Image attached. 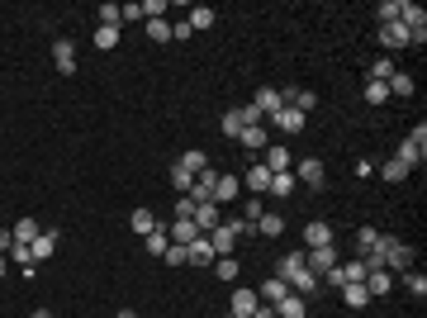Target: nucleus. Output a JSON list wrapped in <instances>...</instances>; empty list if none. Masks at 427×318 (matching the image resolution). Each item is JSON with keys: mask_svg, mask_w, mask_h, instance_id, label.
<instances>
[{"mask_svg": "<svg viewBox=\"0 0 427 318\" xmlns=\"http://www.w3.org/2000/svg\"><path fill=\"white\" fill-rule=\"evenodd\" d=\"M10 238H15V242H24V247H29V242L38 238V218H19V223L10 228Z\"/></svg>", "mask_w": 427, "mask_h": 318, "instance_id": "nucleus-31", "label": "nucleus"}, {"mask_svg": "<svg viewBox=\"0 0 427 318\" xmlns=\"http://www.w3.org/2000/svg\"><path fill=\"white\" fill-rule=\"evenodd\" d=\"M342 299H347V309H366V304H371V290L356 280V285H342Z\"/></svg>", "mask_w": 427, "mask_h": 318, "instance_id": "nucleus-30", "label": "nucleus"}, {"mask_svg": "<svg viewBox=\"0 0 427 318\" xmlns=\"http://www.w3.org/2000/svg\"><path fill=\"white\" fill-rule=\"evenodd\" d=\"M228 318H233V314H228Z\"/></svg>", "mask_w": 427, "mask_h": 318, "instance_id": "nucleus-57", "label": "nucleus"}, {"mask_svg": "<svg viewBox=\"0 0 427 318\" xmlns=\"http://www.w3.org/2000/svg\"><path fill=\"white\" fill-rule=\"evenodd\" d=\"M209 271L218 276V280H238V262H233V257H218V262H214Z\"/></svg>", "mask_w": 427, "mask_h": 318, "instance_id": "nucleus-39", "label": "nucleus"}, {"mask_svg": "<svg viewBox=\"0 0 427 318\" xmlns=\"http://www.w3.org/2000/svg\"><path fill=\"white\" fill-rule=\"evenodd\" d=\"M218 257H214V247H209V238H195L190 242V266H214Z\"/></svg>", "mask_w": 427, "mask_h": 318, "instance_id": "nucleus-27", "label": "nucleus"}, {"mask_svg": "<svg viewBox=\"0 0 427 318\" xmlns=\"http://www.w3.org/2000/svg\"><path fill=\"white\" fill-rule=\"evenodd\" d=\"M271 124H275L280 133H304V114L285 105V109H275V114H271Z\"/></svg>", "mask_w": 427, "mask_h": 318, "instance_id": "nucleus-17", "label": "nucleus"}, {"mask_svg": "<svg viewBox=\"0 0 427 318\" xmlns=\"http://www.w3.org/2000/svg\"><path fill=\"white\" fill-rule=\"evenodd\" d=\"M95 48H100V53L119 48V29H95Z\"/></svg>", "mask_w": 427, "mask_h": 318, "instance_id": "nucleus-46", "label": "nucleus"}, {"mask_svg": "<svg viewBox=\"0 0 427 318\" xmlns=\"http://www.w3.org/2000/svg\"><path fill=\"white\" fill-rule=\"evenodd\" d=\"M190 166V171H195V176H200V171H204V166H209V152H204V148H190L186 157H181Z\"/></svg>", "mask_w": 427, "mask_h": 318, "instance_id": "nucleus-42", "label": "nucleus"}, {"mask_svg": "<svg viewBox=\"0 0 427 318\" xmlns=\"http://www.w3.org/2000/svg\"><path fill=\"white\" fill-rule=\"evenodd\" d=\"M161 262H166V266H190V247H181V242H171Z\"/></svg>", "mask_w": 427, "mask_h": 318, "instance_id": "nucleus-44", "label": "nucleus"}, {"mask_svg": "<svg viewBox=\"0 0 427 318\" xmlns=\"http://www.w3.org/2000/svg\"><path fill=\"white\" fill-rule=\"evenodd\" d=\"M271 195H275V200H290L294 195V171H275V176H271Z\"/></svg>", "mask_w": 427, "mask_h": 318, "instance_id": "nucleus-29", "label": "nucleus"}, {"mask_svg": "<svg viewBox=\"0 0 427 318\" xmlns=\"http://www.w3.org/2000/svg\"><path fill=\"white\" fill-rule=\"evenodd\" d=\"M294 181H304L309 190H323L328 171H323V161H319V157H304V161H294Z\"/></svg>", "mask_w": 427, "mask_h": 318, "instance_id": "nucleus-3", "label": "nucleus"}, {"mask_svg": "<svg viewBox=\"0 0 427 318\" xmlns=\"http://www.w3.org/2000/svg\"><path fill=\"white\" fill-rule=\"evenodd\" d=\"M238 181H242V186H247V190H252V195H266V190H271V171H266V166H261V161H252V166L242 171Z\"/></svg>", "mask_w": 427, "mask_h": 318, "instance_id": "nucleus-9", "label": "nucleus"}, {"mask_svg": "<svg viewBox=\"0 0 427 318\" xmlns=\"http://www.w3.org/2000/svg\"><path fill=\"white\" fill-rule=\"evenodd\" d=\"M252 233H257V238H280V233H285V218L275 209H261V218L252 223Z\"/></svg>", "mask_w": 427, "mask_h": 318, "instance_id": "nucleus-11", "label": "nucleus"}, {"mask_svg": "<svg viewBox=\"0 0 427 318\" xmlns=\"http://www.w3.org/2000/svg\"><path fill=\"white\" fill-rule=\"evenodd\" d=\"M119 19H143V5H119Z\"/></svg>", "mask_w": 427, "mask_h": 318, "instance_id": "nucleus-52", "label": "nucleus"}, {"mask_svg": "<svg viewBox=\"0 0 427 318\" xmlns=\"http://www.w3.org/2000/svg\"><path fill=\"white\" fill-rule=\"evenodd\" d=\"M275 276H280L294 294H304V299H309V294H319V285H323L319 276L304 266V252H285V257H280V266H275Z\"/></svg>", "mask_w": 427, "mask_h": 318, "instance_id": "nucleus-1", "label": "nucleus"}, {"mask_svg": "<svg viewBox=\"0 0 427 318\" xmlns=\"http://www.w3.org/2000/svg\"><path fill=\"white\" fill-rule=\"evenodd\" d=\"M53 252H57V233H53V228H48V233H38V238L29 242V257H33V266H38V262H48Z\"/></svg>", "mask_w": 427, "mask_h": 318, "instance_id": "nucleus-16", "label": "nucleus"}, {"mask_svg": "<svg viewBox=\"0 0 427 318\" xmlns=\"http://www.w3.org/2000/svg\"><path fill=\"white\" fill-rule=\"evenodd\" d=\"M214 19H218V15H214L209 5H195V10H190V33H204V29H214Z\"/></svg>", "mask_w": 427, "mask_h": 318, "instance_id": "nucleus-24", "label": "nucleus"}, {"mask_svg": "<svg viewBox=\"0 0 427 318\" xmlns=\"http://www.w3.org/2000/svg\"><path fill=\"white\" fill-rule=\"evenodd\" d=\"M238 143L247 148V152H266V124H257V129H242Z\"/></svg>", "mask_w": 427, "mask_h": 318, "instance_id": "nucleus-23", "label": "nucleus"}, {"mask_svg": "<svg viewBox=\"0 0 427 318\" xmlns=\"http://www.w3.org/2000/svg\"><path fill=\"white\" fill-rule=\"evenodd\" d=\"M408 143H413V148H418V152H427V124H418V129L408 133Z\"/></svg>", "mask_w": 427, "mask_h": 318, "instance_id": "nucleus-50", "label": "nucleus"}, {"mask_svg": "<svg viewBox=\"0 0 427 318\" xmlns=\"http://www.w3.org/2000/svg\"><path fill=\"white\" fill-rule=\"evenodd\" d=\"M0 280H5V252H0Z\"/></svg>", "mask_w": 427, "mask_h": 318, "instance_id": "nucleus-56", "label": "nucleus"}, {"mask_svg": "<svg viewBox=\"0 0 427 318\" xmlns=\"http://www.w3.org/2000/svg\"><path fill=\"white\" fill-rule=\"evenodd\" d=\"M380 43L389 48V53H403V48H413V38H408V29L394 19V24H380Z\"/></svg>", "mask_w": 427, "mask_h": 318, "instance_id": "nucleus-5", "label": "nucleus"}, {"mask_svg": "<svg viewBox=\"0 0 427 318\" xmlns=\"http://www.w3.org/2000/svg\"><path fill=\"white\" fill-rule=\"evenodd\" d=\"M242 238V218H223L218 228L209 233V247H214V257H233V247H238Z\"/></svg>", "mask_w": 427, "mask_h": 318, "instance_id": "nucleus-2", "label": "nucleus"}, {"mask_svg": "<svg viewBox=\"0 0 427 318\" xmlns=\"http://www.w3.org/2000/svg\"><path fill=\"white\" fill-rule=\"evenodd\" d=\"M33 318H53V314H48V309H33Z\"/></svg>", "mask_w": 427, "mask_h": 318, "instance_id": "nucleus-55", "label": "nucleus"}, {"mask_svg": "<svg viewBox=\"0 0 427 318\" xmlns=\"http://www.w3.org/2000/svg\"><path fill=\"white\" fill-rule=\"evenodd\" d=\"M394 280H399V285L413 294V299H427V276H423V271H399Z\"/></svg>", "mask_w": 427, "mask_h": 318, "instance_id": "nucleus-21", "label": "nucleus"}, {"mask_svg": "<svg viewBox=\"0 0 427 318\" xmlns=\"http://www.w3.org/2000/svg\"><path fill=\"white\" fill-rule=\"evenodd\" d=\"M5 262H19V266H33V257H29V247H24V242H10V247H5Z\"/></svg>", "mask_w": 427, "mask_h": 318, "instance_id": "nucleus-47", "label": "nucleus"}, {"mask_svg": "<svg viewBox=\"0 0 427 318\" xmlns=\"http://www.w3.org/2000/svg\"><path fill=\"white\" fill-rule=\"evenodd\" d=\"M285 294H294V290L285 285V280H280V276H271V280H261V290H257V299H261V304H280Z\"/></svg>", "mask_w": 427, "mask_h": 318, "instance_id": "nucleus-19", "label": "nucleus"}, {"mask_svg": "<svg viewBox=\"0 0 427 318\" xmlns=\"http://www.w3.org/2000/svg\"><path fill=\"white\" fill-rule=\"evenodd\" d=\"M223 133H228V138H238V133H242V119H238V109H228V114H223Z\"/></svg>", "mask_w": 427, "mask_h": 318, "instance_id": "nucleus-49", "label": "nucleus"}, {"mask_svg": "<svg viewBox=\"0 0 427 318\" xmlns=\"http://www.w3.org/2000/svg\"><path fill=\"white\" fill-rule=\"evenodd\" d=\"M143 247H147V257H166V247H171V238H166V233H147V238H143Z\"/></svg>", "mask_w": 427, "mask_h": 318, "instance_id": "nucleus-35", "label": "nucleus"}, {"mask_svg": "<svg viewBox=\"0 0 427 318\" xmlns=\"http://www.w3.org/2000/svg\"><path fill=\"white\" fill-rule=\"evenodd\" d=\"M275 318H304V294H285L280 304H271Z\"/></svg>", "mask_w": 427, "mask_h": 318, "instance_id": "nucleus-25", "label": "nucleus"}, {"mask_svg": "<svg viewBox=\"0 0 427 318\" xmlns=\"http://www.w3.org/2000/svg\"><path fill=\"white\" fill-rule=\"evenodd\" d=\"M394 72H399V67H394V57H385V53L371 62V81H389Z\"/></svg>", "mask_w": 427, "mask_h": 318, "instance_id": "nucleus-33", "label": "nucleus"}, {"mask_svg": "<svg viewBox=\"0 0 427 318\" xmlns=\"http://www.w3.org/2000/svg\"><path fill=\"white\" fill-rule=\"evenodd\" d=\"M238 190H242V181L233 176V171H228V176H218V181H214V200H209V205H218V209H223V205H233V200H238Z\"/></svg>", "mask_w": 427, "mask_h": 318, "instance_id": "nucleus-8", "label": "nucleus"}, {"mask_svg": "<svg viewBox=\"0 0 427 318\" xmlns=\"http://www.w3.org/2000/svg\"><path fill=\"white\" fill-rule=\"evenodd\" d=\"M366 290H371V299H380V294H389L394 290V276L385 271V266H375V271H366V280H361Z\"/></svg>", "mask_w": 427, "mask_h": 318, "instance_id": "nucleus-12", "label": "nucleus"}, {"mask_svg": "<svg viewBox=\"0 0 427 318\" xmlns=\"http://www.w3.org/2000/svg\"><path fill=\"white\" fill-rule=\"evenodd\" d=\"M399 10H403V0H380V5H375V19H380V24H394Z\"/></svg>", "mask_w": 427, "mask_h": 318, "instance_id": "nucleus-34", "label": "nucleus"}, {"mask_svg": "<svg viewBox=\"0 0 427 318\" xmlns=\"http://www.w3.org/2000/svg\"><path fill=\"white\" fill-rule=\"evenodd\" d=\"M257 309H261V299H257V290H233V309H228L233 318H252Z\"/></svg>", "mask_w": 427, "mask_h": 318, "instance_id": "nucleus-14", "label": "nucleus"}, {"mask_svg": "<svg viewBox=\"0 0 427 318\" xmlns=\"http://www.w3.org/2000/svg\"><path fill=\"white\" fill-rule=\"evenodd\" d=\"M304 266H309L314 276L332 271V266H337V247H309V252H304Z\"/></svg>", "mask_w": 427, "mask_h": 318, "instance_id": "nucleus-7", "label": "nucleus"}, {"mask_svg": "<svg viewBox=\"0 0 427 318\" xmlns=\"http://www.w3.org/2000/svg\"><path fill=\"white\" fill-rule=\"evenodd\" d=\"M238 119H242V129H257V124H266V114L257 105H238Z\"/></svg>", "mask_w": 427, "mask_h": 318, "instance_id": "nucleus-40", "label": "nucleus"}, {"mask_svg": "<svg viewBox=\"0 0 427 318\" xmlns=\"http://www.w3.org/2000/svg\"><path fill=\"white\" fill-rule=\"evenodd\" d=\"M147 38L152 43H171V19H147Z\"/></svg>", "mask_w": 427, "mask_h": 318, "instance_id": "nucleus-37", "label": "nucleus"}, {"mask_svg": "<svg viewBox=\"0 0 427 318\" xmlns=\"http://www.w3.org/2000/svg\"><path fill=\"white\" fill-rule=\"evenodd\" d=\"M337 280H342V285H356V280H366V262H342V266H337Z\"/></svg>", "mask_w": 427, "mask_h": 318, "instance_id": "nucleus-32", "label": "nucleus"}, {"mask_svg": "<svg viewBox=\"0 0 427 318\" xmlns=\"http://www.w3.org/2000/svg\"><path fill=\"white\" fill-rule=\"evenodd\" d=\"M214 181H218V171L204 166V171L195 176V186H190V200H195V205H209V200H214Z\"/></svg>", "mask_w": 427, "mask_h": 318, "instance_id": "nucleus-10", "label": "nucleus"}, {"mask_svg": "<svg viewBox=\"0 0 427 318\" xmlns=\"http://www.w3.org/2000/svg\"><path fill=\"white\" fill-rule=\"evenodd\" d=\"M252 105L261 109V114H275V109H285V100H280V90H266V86H261V90H257V100H252Z\"/></svg>", "mask_w": 427, "mask_h": 318, "instance_id": "nucleus-26", "label": "nucleus"}, {"mask_svg": "<svg viewBox=\"0 0 427 318\" xmlns=\"http://www.w3.org/2000/svg\"><path fill=\"white\" fill-rule=\"evenodd\" d=\"M380 181H385V186H403V181H408V166H403L399 157L380 161Z\"/></svg>", "mask_w": 427, "mask_h": 318, "instance_id": "nucleus-22", "label": "nucleus"}, {"mask_svg": "<svg viewBox=\"0 0 427 318\" xmlns=\"http://www.w3.org/2000/svg\"><path fill=\"white\" fill-rule=\"evenodd\" d=\"M176 218H195V200H190V195L176 200Z\"/></svg>", "mask_w": 427, "mask_h": 318, "instance_id": "nucleus-51", "label": "nucleus"}, {"mask_svg": "<svg viewBox=\"0 0 427 318\" xmlns=\"http://www.w3.org/2000/svg\"><path fill=\"white\" fill-rule=\"evenodd\" d=\"M375 242H380V233H375L371 223H366V228H356V252H361V257H366V252H371Z\"/></svg>", "mask_w": 427, "mask_h": 318, "instance_id": "nucleus-43", "label": "nucleus"}, {"mask_svg": "<svg viewBox=\"0 0 427 318\" xmlns=\"http://www.w3.org/2000/svg\"><path fill=\"white\" fill-rule=\"evenodd\" d=\"M261 166H266L271 176H275V171H290V166H294V161H290V148L271 143V148H266V157H261Z\"/></svg>", "mask_w": 427, "mask_h": 318, "instance_id": "nucleus-18", "label": "nucleus"}, {"mask_svg": "<svg viewBox=\"0 0 427 318\" xmlns=\"http://www.w3.org/2000/svg\"><path fill=\"white\" fill-rule=\"evenodd\" d=\"M190 223L200 228V238H209L214 228L223 223V209H218V205H195V218H190Z\"/></svg>", "mask_w": 427, "mask_h": 318, "instance_id": "nucleus-6", "label": "nucleus"}, {"mask_svg": "<svg viewBox=\"0 0 427 318\" xmlns=\"http://www.w3.org/2000/svg\"><path fill=\"white\" fill-rule=\"evenodd\" d=\"M166 238H171V242H181V247H190V242L200 238V228H195L190 218H171V228H166Z\"/></svg>", "mask_w": 427, "mask_h": 318, "instance_id": "nucleus-20", "label": "nucleus"}, {"mask_svg": "<svg viewBox=\"0 0 427 318\" xmlns=\"http://www.w3.org/2000/svg\"><path fill=\"white\" fill-rule=\"evenodd\" d=\"M356 176H375V157H361V161H356Z\"/></svg>", "mask_w": 427, "mask_h": 318, "instance_id": "nucleus-53", "label": "nucleus"}, {"mask_svg": "<svg viewBox=\"0 0 427 318\" xmlns=\"http://www.w3.org/2000/svg\"><path fill=\"white\" fill-rule=\"evenodd\" d=\"M385 86H389V95H413V77H408V72H394Z\"/></svg>", "mask_w": 427, "mask_h": 318, "instance_id": "nucleus-38", "label": "nucleus"}, {"mask_svg": "<svg viewBox=\"0 0 427 318\" xmlns=\"http://www.w3.org/2000/svg\"><path fill=\"white\" fill-rule=\"evenodd\" d=\"M304 247H332V223H323V218L304 223Z\"/></svg>", "mask_w": 427, "mask_h": 318, "instance_id": "nucleus-13", "label": "nucleus"}, {"mask_svg": "<svg viewBox=\"0 0 427 318\" xmlns=\"http://www.w3.org/2000/svg\"><path fill=\"white\" fill-rule=\"evenodd\" d=\"M166 0H143V19H166Z\"/></svg>", "mask_w": 427, "mask_h": 318, "instance_id": "nucleus-48", "label": "nucleus"}, {"mask_svg": "<svg viewBox=\"0 0 427 318\" xmlns=\"http://www.w3.org/2000/svg\"><path fill=\"white\" fill-rule=\"evenodd\" d=\"M129 228H134L138 238H147V233H157L161 223H157V214H152L147 205H143V209H134V214H129Z\"/></svg>", "mask_w": 427, "mask_h": 318, "instance_id": "nucleus-15", "label": "nucleus"}, {"mask_svg": "<svg viewBox=\"0 0 427 318\" xmlns=\"http://www.w3.org/2000/svg\"><path fill=\"white\" fill-rule=\"evenodd\" d=\"M252 318H275V309H271V304H261V309H257Z\"/></svg>", "mask_w": 427, "mask_h": 318, "instance_id": "nucleus-54", "label": "nucleus"}, {"mask_svg": "<svg viewBox=\"0 0 427 318\" xmlns=\"http://www.w3.org/2000/svg\"><path fill=\"white\" fill-rule=\"evenodd\" d=\"M361 95H366V105H385V100H389V86H385V81H366Z\"/></svg>", "mask_w": 427, "mask_h": 318, "instance_id": "nucleus-36", "label": "nucleus"}, {"mask_svg": "<svg viewBox=\"0 0 427 318\" xmlns=\"http://www.w3.org/2000/svg\"><path fill=\"white\" fill-rule=\"evenodd\" d=\"M171 186L181 190V195H190V186H195V171H190L181 157H176V166H171Z\"/></svg>", "mask_w": 427, "mask_h": 318, "instance_id": "nucleus-28", "label": "nucleus"}, {"mask_svg": "<svg viewBox=\"0 0 427 318\" xmlns=\"http://www.w3.org/2000/svg\"><path fill=\"white\" fill-rule=\"evenodd\" d=\"M261 205H266V200H261V195H252V200H247V205H242V223H247V228H252V223H257V218H261Z\"/></svg>", "mask_w": 427, "mask_h": 318, "instance_id": "nucleus-45", "label": "nucleus"}, {"mask_svg": "<svg viewBox=\"0 0 427 318\" xmlns=\"http://www.w3.org/2000/svg\"><path fill=\"white\" fill-rule=\"evenodd\" d=\"M53 67L62 77H76V43L72 38H57L53 43Z\"/></svg>", "mask_w": 427, "mask_h": 318, "instance_id": "nucleus-4", "label": "nucleus"}, {"mask_svg": "<svg viewBox=\"0 0 427 318\" xmlns=\"http://www.w3.org/2000/svg\"><path fill=\"white\" fill-rule=\"evenodd\" d=\"M394 157H399L403 166H408V171H413V166H423V157H427V152H418V148H413V143H403V148H399V152H394Z\"/></svg>", "mask_w": 427, "mask_h": 318, "instance_id": "nucleus-41", "label": "nucleus"}]
</instances>
